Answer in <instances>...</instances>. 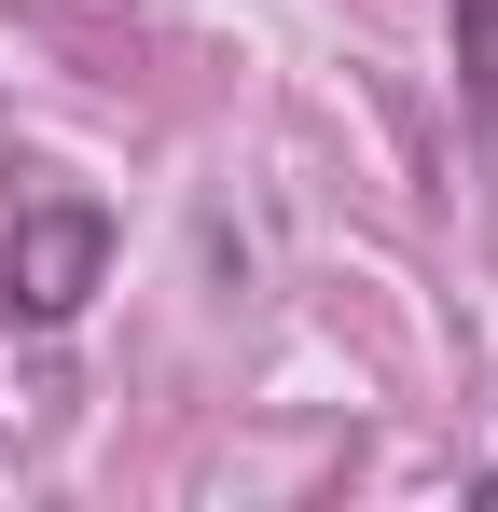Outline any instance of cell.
<instances>
[{"label":"cell","instance_id":"6da1fadb","mask_svg":"<svg viewBox=\"0 0 498 512\" xmlns=\"http://www.w3.org/2000/svg\"><path fill=\"white\" fill-rule=\"evenodd\" d=\"M97 263H111V222H97V208H28V222H14V305H28V319H83Z\"/></svg>","mask_w":498,"mask_h":512},{"label":"cell","instance_id":"7a4b0ae2","mask_svg":"<svg viewBox=\"0 0 498 512\" xmlns=\"http://www.w3.org/2000/svg\"><path fill=\"white\" fill-rule=\"evenodd\" d=\"M457 97L498 111V0H457Z\"/></svg>","mask_w":498,"mask_h":512}]
</instances>
